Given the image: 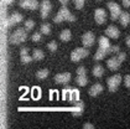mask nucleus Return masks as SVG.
Returning a JSON list of instances; mask_svg holds the SVG:
<instances>
[{
  "mask_svg": "<svg viewBox=\"0 0 130 129\" xmlns=\"http://www.w3.org/2000/svg\"><path fill=\"white\" fill-rule=\"evenodd\" d=\"M105 35L109 36V37H111V39H118L119 35H120V32H119V30H118V27L110 25V26H108L107 30H105Z\"/></svg>",
  "mask_w": 130,
  "mask_h": 129,
  "instance_id": "nucleus-11",
  "label": "nucleus"
},
{
  "mask_svg": "<svg viewBox=\"0 0 130 129\" xmlns=\"http://www.w3.org/2000/svg\"><path fill=\"white\" fill-rule=\"evenodd\" d=\"M110 52H119V46H110Z\"/></svg>",
  "mask_w": 130,
  "mask_h": 129,
  "instance_id": "nucleus-35",
  "label": "nucleus"
},
{
  "mask_svg": "<svg viewBox=\"0 0 130 129\" xmlns=\"http://www.w3.org/2000/svg\"><path fill=\"white\" fill-rule=\"evenodd\" d=\"M34 26H35L34 20H26V21H25V29H26V31H30V30H32V29H34Z\"/></svg>",
  "mask_w": 130,
  "mask_h": 129,
  "instance_id": "nucleus-26",
  "label": "nucleus"
},
{
  "mask_svg": "<svg viewBox=\"0 0 130 129\" xmlns=\"http://www.w3.org/2000/svg\"><path fill=\"white\" fill-rule=\"evenodd\" d=\"M98 1H99V0H98Z\"/></svg>",
  "mask_w": 130,
  "mask_h": 129,
  "instance_id": "nucleus-42",
  "label": "nucleus"
},
{
  "mask_svg": "<svg viewBox=\"0 0 130 129\" xmlns=\"http://www.w3.org/2000/svg\"><path fill=\"white\" fill-rule=\"evenodd\" d=\"M3 25H4V29L6 30L8 27H10L11 25H10V19L9 18H5L4 19V21H3Z\"/></svg>",
  "mask_w": 130,
  "mask_h": 129,
  "instance_id": "nucleus-31",
  "label": "nucleus"
},
{
  "mask_svg": "<svg viewBox=\"0 0 130 129\" xmlns=\"http://www.w3.org/2000/svg\"><path fill=\"white\" fill-rule=\"evenodd\" d=\"M125 86H126V87H130V75H128V76L125 77Z\"/></svg>",
  "mask_w": 130,
  "mask_h": 129,
  "instance_id": "nucleus-36",
  "label": "nucleus"
},
{
  "mask_svg": "<svg viewBox=\"0 0 130 129\" xmlns=\"http://www.w3.org/2000/svg\"><path fill=\"white\" fill-rule=\"evenodd\" d=\"M31 40H32L34 42H39V41L41 40V32H35V34L32 35Z\"/></svg>",
  "mask_w": 130,
  "mask_h": 129,
  "instance_id": "nucleus-28",
  "label": "nucleus"
},
{
  "mask_svg": "<svg viewBox=\"0 0 130 129\" xmlns=\"http://www.w3.org/2000/svg\"><path fill=\"white\" fill-rule=\"evenodd\" d=\"M9 19H10V25L11 26H14L15 24H18V22H21V21H22V15H21L20 12H14Z\"/></svg>",
  "mask_w": 130,
  "mask_h": 129,
  "instance_id": "nucleus-16",
  "label": "nucleus"
},
{
  "mask_svg": "<svg viewBox=\"0 0 130 129\" xmlns=\"http://www.w3.org/2000/svg\"><path fill=\"white\" fill-rule=\"evenodd\" d=\"M43 56H45V55H43V52H42L41 50H35V51H34V56H32V57H34L35 60H37V61H40V60L43 59Z\"/></svg>",
  "mask_w": 130,
  "mask_h": 129,
  "instance_id": "nucleus-25",
  "label": "nucleus"
},
{
  "mask_svg": "<svg viewBox=\"0 0 130 129\" xmlns=\"http://www.w3.org/2000/svg\"><path fill=\"white\" fill-rule=\"evenodd\" d=\"M103 73H104V68L100 65H95L94 68H93V76L94 77H102Z\"/></svg>",
  "mask_w": 130,
  "mask_h": 129,
  "instance_id": "nucleus-20",
  "label": "nucleus"
},
{
  "mask_svg": "<svg viewBox=\"0 0 130 129\" xmlns=\"http://www.w3.org/2000/svg\"><path fill=\"white\" fill-rule=\"evenodd\" d=\"M47 47H48L50 51H56V50H57V44H56L55 41H51V42H48Z\"/></svg>",
  "mask_w": 130,
  "mask_h": 129,
  "instance_id": "nucleus-29",
  "label": "nucleus"
},
{
  "mask_svg": "<svg viewBox=\"0 0 130 129\" xmlns=\"http://www.w3.org/2000/svg\"><path fill=\"white\" fill-rule=\"evenodd\" d=\"M120 63H121V62L119 61L118 57H111V59H109L107 61V66H108L109 69H111V71H115V69L119 68Z\"/></svg>",
  "mask_w": 130,
  "mask_h": 129,
  "instance_id": "nucleus-13",
  "label": "nucleus"
},
{
  "mask_svg": "<svg viewBox=\"0 0 130 129\" xmlns=\"http://www.w3.org/2000/svg\"><path fill=\"white\" fill-rule=\"evenodd\" d=\"M99 47H103V49H105V50H108L110 47L109 40L107 39L105 36H102L99 39Z\"/></svg>",
  "mask_w": 130,
  "mask_h": 129,
  "instance_id": "nucleus-21",
  "label": "nucleus"
},
{
  "mask_svg": "<svg viewBox=\"0 0 130 129\" xmlns=\"http://www.w3.org/2000/svg\"><path fill=\"white\" fill-rule=\"evenodd\" d=\"M63 98L67 99L70 103H74L76 101H78V98H79V92L77 89L67 88L63 91Z\"/></svg>",
  "mask_w": 130,
  "mask_h": 129,
  "instance_id": "nucleus-5",
  "label": "nucleus"
},
{
  "mask_svg": "<svg viewBox=\"0 0 130 129\" xmlns=\"http://www.w3.org/2000/svg\"><path fill=\"white\" fill-rule=\"evenodd\" d=\"M3 1H4V4H6V5H9V4H11V3H12L14 0H3Z\"/></svg>",
  "mask_w": 130,
  "mask_h": 129,
  "instance_id": "nucleus-41",
  "label": "nucleus"
},
{
  "mask_svg": "<svg viewBox=\"0 0 130 129\" xmlns=\"http://www.w3.org/2000/svg\"><path fill=\"white\" fill-rule=\"evenodd\" d=\"M58 1H60L62 5H67V4L70 3V0H58Z\"/></svg>",
  "mask_w": 130,
  "mask_h": 129,
  "instance_id": "nucleus-39",
  "label": "nucleus"
},
{
  "mask_svg": "<svg viewBox=\"0 0 130 129\" xmlns=\"http://www.w3.org/2000/svg\"><path fill=\"white\" fill-rule=\"evenodd\" d=\"M51 8H52V6H51L50 0H42V3H41V18H42V19L48 18Z\"/></svg>",
  "mask_w": 130,
  "mask_h": 129,
  "instance_id": "nucleus-8",
  "label": "nucleus"
},
{
  "mask_svg": "<svg viewBox=\"0 0 130 129\" xmlns=\"http://www.w3.org/2000/svg\"><path fill=\"white\" fill-rule=\"evenodd\" d=\"M63 20L70 21V22H73V21L76 20V18H74V16L70 12V10L66 8V5H63V6L60 9V11L57 12V15L53 18V21H55V22H57V24L62 22Z\"/></svg>",
  "mask_w": 130,
  "mask_h": 129,
  "instance_id": "nucleus-1",
  "label": "nucleus"
},
{
  "mask_svg": "<svg viewBox=\"0 0 130 129\" xmlns=\"http://www.w3.org/2000/svg\"><path fill=\"white\" fill-rule=\"evenodd\" d=\"M74 4H76V9H82L83 5H84V0H74Z\"/></svg>",
  "mask_w": 130,
  "mask_h": 129,
  "instance_id": "nucleus-30",
  "label": "nucleus"
},
{
  "mask_svg": "<svg viewBox=\"0 0 130 129\" xmlns=\"http://www.w3.org/2000/svg\"><path fill=\"white\" fill-rule=\"evenodd\" d=\"M50 32H51V25L50 24H42V25H41V34L48 35Z\"/></svg>",
  "mask_w": 130,
  "mask_h": 129,
  "instance_id": "nucleus-24",
  "label": "nucleus"
},
{
  "mask_svg": "<svg viewBox=\"0 0 130 129\" xmlns=\"http://www.w3.org/2000/svg\"><path fill=\"white\" fill-rule=\"evenodd\" d=\"M102 91H103V86H102L100 83H95V84H93L89 88V96L95 97V96H98L99 93H102Z\"/></svg>",
  "mask_w": 130,
  "mask_h": 129,
  "instance_id": "nucleus-14",
  "label": "nucleus"
},
{
  "mask_svg": "<svg viewBox=\"0 0 130 129\" xmlns=\"http://www.w3.org/2000/svg\"><path fill=\"white\" fill-rule=\"evenodd\" d=\"M27 39V35H26V29H18L15 32H12L10 36V44L11 45H19L21 42L26 41Z\"/></svg>",
  "mask_w": 130,
  "mask_h": 129,
  "instance_id": "nucleus-2",
  "label": "nucleus"
},
{
  "mask_svg": "<svg viewBox=\"0 0 130 129\" xmlns=\"http://www.w3.org/2000/svg\"><path fill=\"white\" fill-rule=\"evenodd\" d=\"M83 128H84V129H93L94 127H93V125H92L90 123H86V124L83 125Z\"/></svg>",
  "mask_w": 130,
  "mask_h": 129,
  "instance_id": "nucleus-38",
  "label": "nucleus"
},
{
  "mask_svg": "<svg viewBox=\"0 0 130 129\" xmlns=\"http://www.w3.org/2000/svg\"><path fill=\"white\" fill-rule=\"evenodd\" d=\"M71 79V73L68 72H64V73H58L55 76V81L56 83H67Z\"/></svg>",
  "mask_w": 130,
  "mask_h": 129,
  "instance_id": "nucleus-12",
  "label": "nucleus"
},
{
  "mask_svg": "<svg viewBox=\"0 0 130 129\" xmlns=\"http://www.w3.org/2000/svg\"><path fill=\"white\" fill-rule=\"evenodd\" d=\"M82 42H83V46H87L89 47L94 44V35L92 32H86L82 37Z\"/></svg>",
  "mask_w": 130,
  "mask_h": 129,
  "instance_id": "nucleus-10",
  "label": "nucleus"
},
{
  "mask_svg": "<svg viewBox=\"0 0 130 129\" xmlns=\"http://www.w3.org/2000/svg\"><path fill=\"white\" fill-rule=\"evenodd\" d=\"M89 55V51L86 49H76L74 51H72V53H71V60L73 61V62H78L80 61L82 59H84V57H87Z\"/></svg>",
  "mask_w": 130,
  "mask_h": 129,
  "instance_id": "nucleus-4",
  "label": "nucleus"
},
{
  "mask_svg": "<svg viewBox=\"0 0 130 129\" xmlns=\"http://www.w3.org/2000/svg\"><path fill=\"white\" fill-rule=\"evenodd\" d=\"M107 6H108V9L110 10V19L113 20V21L119 19L120 15H121V9H120L119 5H118L117 3L109 1V3L107 4Z\"/></svg>",
  "mask_w": 130,
  "mask_h": 129,
  "instance_id": "nucleus-3",
  "label": "nucleus"
},
{
  "mask_svg": "<svg viewBox=\"0 0 130 129\" xmlns=\"http://www.w3.org/2000/svg\"><path fill=\"white\" fill-rule=\"evenodd\" d=\"M125 42H126V45H128V46L130 47V35L128 36V37H126V40H125Z\"/></svg>",
  "mask_w": 130,
  "mask_h": 129,
  "instance_id": "nucleus-40",
  "label": "nucleus"
},
{
  "mask_svg": "<svg viewBox=\"0 0 130 129\" xmlns=\"http://www.w3.org/2000/svg\"><path fill=\"white\" fill-rule=\"evenodd\" d=\"M32 60H34V57H31V56H29V55H24V56H21V62H22V63H30Z\"/></svg>",
  "mask_w": 130,
  "mask_h": 129,
  "instance_id": "nucleus-27",
  "label": "nucleus"
},
{
  "mask_svg": "<svg viewBox=\"0 0 130 129\" xmlns=\"http://www.w3.org/2000/svg\"><path fill=\"white\" fill-rule=\"evenodd\" d=\"M36 76H37V78H39V79H43V78H46V77L48 76V69L43 68V69H40V71H37Z\"/></svg>",
  "mask_w": 130,
  "mask_h": 129,
  "instance_id": "nucleus-23",
  "label": "nucleus"
},
{
  "mask_svg": "<svg viewBox=\"0 0 130 129\" xmlns=\"http://www.w3.org/2000/svg\"><path fill=\"white\" fill-rule=\"evenodd\" d=\"M121 82V76L120 75H115L113 77L108 78V88H109L110 92H115L118 89V86Z\"/></svg>",
  "mask_w": 130,
  "mask_h": 129,
  "instance_id": "nucleus-6",
  "label": "nucleus"
},
{
  "mask_svg": "<svg viewBox=\"0 0 130 129\" xmlns=\"http://www.w3.org/2000/svg\"><path fill=\"white\" fill-rule=\"evenodd\" d=\"M94 19L97 21V24H104L107 20V14L104 9H97L94 12Z\"/></svg>",
  "mask_w": 130,
  "mask_h": 129,
  "instance_id": "nucleus-9",
  "label": "nucleus"
},
{
  "mask_svg": "<svg viewBox=\"0 0 130 129\" xmlns=\"http://www.w3.org/2000/svg\"><path fill=\"white\" fill-rule=\"evenodd\" d=\"M76 82H77L78 86L84 87V86L88 83V79H87V77H86V75H78V76L76 77Z\"/></svg>",
  "mask_w": 130,
  "mask_h": 129,
  "instance_id": "nucleus-19",
  "label": "nucleus"
},
{
  "mask_svg": "<svg viewBox=\"0 0 130 129\" xmlns=\"http://www.w3.org/2000/svg\"><path fill=\"white\" fill-rule=\"evenodd\" d=\"M19 5H20L22 9L36 10L39 8V1L37 0H20Z\"/></svg>",
  "mask_w": 130,
  "mask_h": 129,
  "instance_id": "nucleus-7",
  "label": "nucleus"
},
{
  "mask_svg": "<svg viewBox=\"0 0 130 129\" xmlns=\"http://www.w3.org/2000/svg\"><path fill=\"white\" fill-rule=\"evenodd\" d=\"M108 55V52H107V50L103 49V47H99V49L97 50V52H95V55H94V60H97V61H99V60H103L105 56Z\"/></svg>",
  "mask_w": 130,
  "mask_h": 129,
  "instance_id": "nucleus-17",
  "label": "nucleus"
},
{
  "mask_svg": "<svg viewBox=\"0 0 130 129\" xmlns=\"http://www.w3.org/2000/svg\"><path fill=\"white\" fill-rule=\"evenodd\" d=\"M126 57V55H125V52H119V55H118V59H119L120 62H123L124 60Z\"/></svg>",
  "mask_w": 130,
  "mask_h": 129,
  "instance_id": "nucleus-33",
  "label": "nucleus"
},
{
  "mask_svg": "<svg viewBox=\"0 0 130 129\" xmlns=\"http://www.w3.org/2000/svg\"><path fill=\"white\" fill-rule=\"evenodd\" d=\"M119 19H120V24L123 26H128L130 22V14L129 12H121Z\"/></svg>",
  "mask_w": 130,
  "mask_h": 129,
  "instance_id": "nucleus-18",
  "label": "nucleus"
},
{
  "mask_svg": "<svg viewBox=\"0 0 130 129\" xmlns=\"http://www.w3.org/2000/svg\"><path fill=\"white\" fill-rule=\"evenodd\" d=\"M27 52H29V49L27 47H22L20 51V55L21 56H24V55H27Z\"/></svg>",
  "mask_w": 130,
  "mask_h": 129,
  "instance_id": "nucleus-34",
  "label": "nucleus"
},
{
  "mask_svg": "<svg viewBox=\"0 0 130 129\" xmlns=\"http://www.w3.org/2000/svg\"><path fill=\"white\" fill-rule=\"evenodd\" d=\"M71 37H72V34H71L70 30H63L60 35V39L62 41H70Z\"/></svg>",
  "mask_w": 130,
  "mask_h": 129,
  "instance_id": "nucleus-22",
  "label": "nucleus"
},
{
  "mask_svg": "<svg viewBox=\"0 0 130 129\" xmlns=\"http://www.w3.org/2000/svg\"><path fill=\"white\" fill-rule=\"evenodd\" d=\"M87 73V69L84 68V66H80L77 68V75H86Z\"/></svg>",
  "mask_w": 130,
  "mask_h": 129,
  "instance_id": "nucleus-32",
  "label": "nucleus"
},
{
  "mask_svg": "<svg viewBox=\"0 0 130 129\" xmlns=\"http://www.w3.org/2000/svg\"><path fill=\"white\" fill-rule=\"evenodd\" d=\"M83 109H84V106H83V103H82V102H78V103H77V104H74V107L72 108L73 116H76V117L80 116V114L83 113Z\"/></svg>",
  "mask_w": 130,
  "mask_h": 129,
  "instance_id": "nucleus-15",
  "label": "nucleus"
},
{
  "mask_svg": "<svg viewBox=\"0 0 130 129\" xmlns=\"http://www.w3.org/2000/svg\"><path fill=\"white\" fill-rule=\"evenodd\" d=\"M124 8H130V0H123Z\"/></svg>",
  "mask_w": 130,
  "mask_h": 129,
  "instance_id": "nucleus-37",
  "label": "nucleus"
}]
</instances>
